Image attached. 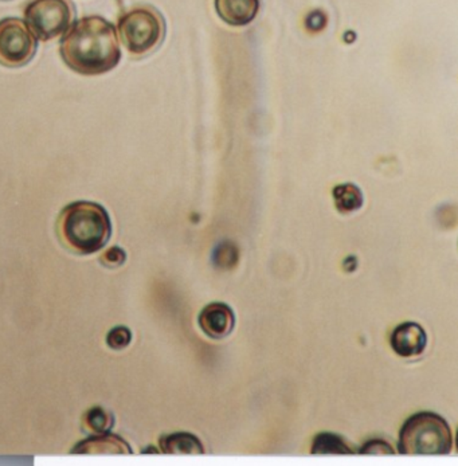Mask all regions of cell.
<instances>
[{"label": "cell", "instance_id": "cell-11", "mask_svg": "<svg viewBox=\"0 0 458 466\" xmlns=\"http://www.w3.org/2000/svg\"><path fill=\"white\" fill-rule=\"evenodd\" d=\"M160 451L166 454H203L205 448L194 434L179 431L167 434L159 441Z\"/></svg>", "mask_w": 458, "mask_h": 466}, {"label": "cell", "instance_id": "cell-10", "mask_svg": "<svg viewBox=\"0 0 458 466\" xmlns=\"http://www.w3.org/2000/svg\"><path fill=\"white\" fill-rule=\"evenodd\" d=\"M72 453L77 454H129L132 448L126 440L116 434H95L89 439L81 441L73 448Z\"/></svg>", "mask_w": 458, "mask_h": 466}, {"label": "cell", "instance_id": "cell-1", "mask_svg": "<svg viewBox=\"0 0 458 466\" xmlns=\"http://www.w3.org/2000/svg\"><path fill=\"white\" fill-rule=\"evenodd\" d=\"M59 55L65 65L78 75H106L121 59L117 30L103 16H84L65 31Z\"/></svg>", "mask_w": 458, "mask_h": 466}, {"label": "cell", "instance_id": "cell-3", "mask_svg": "<svg viewBox=\"0 0 458 466\" xmlns=\"http://www.w3.org/2000/svg\"><path fill=\"white\" fill-rule=\"evenodd\" d=\"M452 446L453 436L448 422L435 412L421 411L404 422L398 451L406 456H443Z\"/></svg>", "mask_w": 458, "mask_h": 466}, {"label": "cell", "instance_id": "cell-7", "mask_svg": "<svg viewBox=\"0 0 458 466\" xmlns=\"http://www.w3.org/2000/svg\"><path fill=\"white\" fill-rule=\"evenodd\" d=\"M198 321L206 336L220 340L233 332L236 316L233 309L225 302H211L203 308Z\"/></svg>", "mask_w": 458, "mask_h": 466}, {"label": "cell", "instance_id": "cell-15", "mask_svg": "<svg viewBox=\"0 0 458 466\" xmlns=\"http://www.w3.org/2000/svg\"><path fill=\"white\" fill-rule=\"evenodd\" d=\"M132 332L127 327L118 326L109 330L107 335V343L112 350L120 351V350L126 349L131 344Z\"/></svg>", "mask_w": 458, "mask_h": 466}, {"label": "cell", "instance_id": "cell-4", "mask_svg": "<svg viewBox=\"0 0 458 466\" xmlns=\"http://www.w3.org/2000/svg\"><path fill=\"white\" fill-rule=\"evenodd\" d=\"M118 33L129 55L143 56L154 52L164 39L162 14L151 5H137L118 19Z\"/></svg>", "mask_w": 458, "mask_h": 466}, {"label": "cell", "instance_id": "cell-5", "mask_svg": "<svg viewBox=\"0 0 458 466\" xmlns=\"http://www.w3.org/2000/svg\"><path fill=\"white\" fill-rule=\"evenodd\" d=\"M75 15L72 0H31L25 8V22L36 38L44 42L64 34Z\"/></svg>", "mask_w": 458, "mask_h": 466}, {"label": "cell", "instance_id": "cell-8", "mask_svg": "<svg viewBox=\"0 0 458 466\" xmlns=\"http://www.w3.org/2000/svg\"><path fill=\"white\" fill-rule=\"evenodd\" d=\"M390 344L398 357L414 358L425 351L428 336L420 324L406 321L392 330Z\"/></svg>", "mask_w": 458, "mask_h": 466}, {"label": "cell", "instance_id": "cell-9", "mask_svg": "<svg viewBox=\"0 0 458 466\" xmlns=\"http://www.w3.org/2000/svg\"><path fill=\"white\" fill-rule=\"evenodd\" d=\"M218 15L231 26H245L256 18L259 0H216Z\"/></svg>", "mask_w": 458, "mask_h": 466}, {"label": "cell", "instance_id": "cell-18", "mask_svg": "<svg viewBox=\"0 0 458 466\" xmlns=\"http://www.w3.org/2000/svg\"><path fill=\"white\" fill-rule=\"evenodd\" d=\"M361 454H394V449L390 443H387L386 441L382 440H371L369 442L364 443L361 446V451H359Z\"/></svg>", "mask_w": 458, "mask_h": 466}, {"label": "cell", "instance_id": "cell-17", "mask_svg": "<svg viewBox=\"0 0 458 466\" xmlns=\"http://www.w3.org/2000/svg\"><path fill=\"white\" fill-rule=\"evenodd\" d=\"M127 261V253L118 247L109 248L100 257V262L107 268H118Z\"/></svg>", "mask_w": 458, "mask_h": 466}, {"label": "cell", "instance_id": "cell-6", "mask_svg": "<svg viewBox=\"0 0 458 466\" xmlns=\"http://www.w3.org/2000/svg\"><path fill=\"white\" fill-rule=\"evenodd\" d=\"M38 39L26 22L18 18L0 21V65L7 67H22L36 56Z\"/></svg>", "mask_w": 458, "mask_h": 466}, {"label": "cell", "instance_id": "cell-14", "mask_svg": "<svg viewBox=\"0 0 458 466\" xmlns=\"http://www.w3.org/2000/svg\"><path fill=\"white\" fill-rule=\"evenodd\" d=\"M312 454H352L346 441L332 433H321L313 441Z\"/></svg>", "mask_w": 458, "mask_h": 466}, {"label": "cell", "instance_id": "cell-16", "mask_svg": "<svg viewBox=\"0 0 458 466\" xmlns=\"http://www.w3.org/2000/svg\"><path fill=\"white\" fill-rule=\"evenodd\" d=\"M237 259H239V253H237V248L231 247V245H220L217 248L216 254H214V262L219 268L234 267Z\"/></svg>", "mask_w": 458, "mask_h": 466}, {"label": "cell", "instance_id": "cell-13", "mask_svg": "<svg viewBox=\"0 0 458 466\" xmlns=\"http://www.w3.org/2000/svg\"><path fill=\"white\" fill-rule=\"evenodd\" d=\"M333 199H335L336 208L341 213H352L363 205V195L355 185L351 183L335 187Z\"/></svg>", "mask_w": 458, "mask_h": 466}, {"label": "cell", "instance_id": "cell-12", "mask_svg": "<svg viewBox=\"0 0 458 466\" xmlns=\"http://www.w3.org/2000/svg\"><path fill=\"white\" fill-rule=\"evenodd\" d=\"M84 428L93 434L109 433L115 426V417L112 412L106 410L100 406L89 409L82 418Z\"/></svg>", "mask_w": 458, "mask_h": 466}, {"label": "cell", "instance_id": "cell-2", "mask_svg": "<svg viewBox=\"0 0 458 466\" xmlns=\"http://www.w3.org/2000/svg\"><path fill=\"white\" fill-rule=\"evenodd\" d=\"M56 234L65 248L73 253L89 256L108 244L112 222L103 206L78 200L62 208L56 220Z\"/></svg>", "mask_w": 458, "mask_h": 466}]
</instances>
